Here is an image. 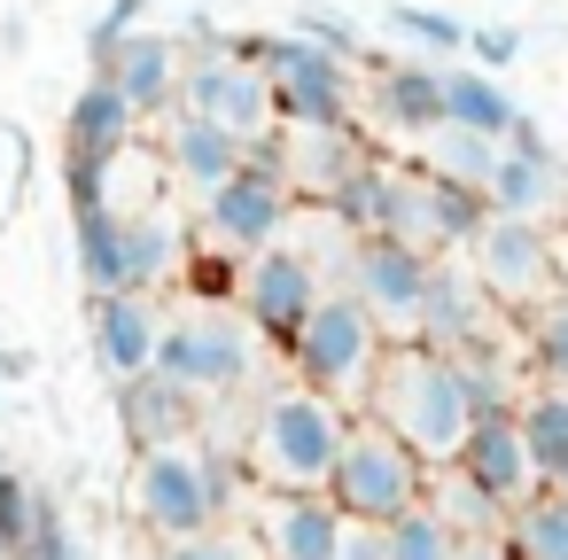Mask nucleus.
Wrapping results in <instances>:
<instances>
[{
	"instance_id": "obj_42",
	"label": "nucleus",
	"mask_w": 568,
	"mask_h": 560,
	"mask_svg": "<svg viewBox=\"0 0 568 560\" xmlns=\"http://www.w3.org/2000/svg\"><path fill=\"white\" fill-rule=\"evenodd\" d=\"M552 498H568V467H560V475H552Z\"/></svg>"
},
{
	"instance_id": "obj_39",
	"label": "nucleus",
	"mask_w": 568,
	"mask_h": 560,
	"mask_svg": "<svg viewBox=\"0 0 568 560\" xmlns=\"http://www.w3.org/2000/svg\"><path fill=\"white\" fill-rule=\"evenodd\" d=\"M133 17H141V0H118V9H110V17L94 24V40H87V48H94V63H102V55H110L118 40H133Z\"/></svg>"
},
{
	"instance_id": "obj_33",
	"label": "nucleus",
	"mask_w": 568,
	"mask_h": 560,
	"mask_svg": "<svg viewBox=\"0 0 568 560\" xmlns=\"http://www.w3.org/2000/svg\"><path fill=\"white\" fill-rule=\"evenodd\" d=\"M483 218H490V211H483L475 187H444V180H436V250H459Z\"/></svg>"
},
{
	"instance_id": "obj_6",
	"label": "nucleus",
	"mask_w": 568,
	"mask_h": 560,
	"mask_svg": "<svg viewBox=\"0 0 568 560\" xmlns=\"http://www.w3.org/2000/svg\"><path fill=\"white\" fill-rule=\"evenodd\" d=\"M242 55H250V71L265 79V94H273V110H281V118H296V125H343L351 63L320 55V48H312V40H296V32L257 40V48H242Z\"/></svg>"
},
{
	"instance_id": "obj_8",
	"label": "nucleus",
	"mask_w": 568,
	"mask_h": 560,
	"mask_svg": "<svg viewBox=\"0 0 568 560\" xmlns=\"http://www.w3.org/2000/svg\"><path fill=\"white\" fill-rule=\"evenodd\" d=\"M180 110L187 118H203V125H219V133H234L242 149H257V141H273V94H265V79L242 63V55H203V63H180Z\"/></svg>"
},
{
	"instance_id": "obj_28",
	"label": "nucleus",
	"mask_w": 568,
	"mask_h": 560,
	"mask_svg": "<svg viewBox=\"0 0 568 560\" xmlns=\"http://www.w3.org/2000/svg\"><path fill=\"white\" fill-rule=\"evenodd\" d=\"M506 552L514 560H568V498L537 490L506 513Z\"/></svg>"
},
{
	"instance_id": "obj_5",
	"label": "nucleus",
	"mask_w": 568,
	"mask_h": 560,
	"mask_svg": "<svg viewBox=\"0 0 568 560\" xmlns=\"http://www.w3.org/2000/svg\"><path fill=\"white\" fill-rule=\"evenodd\" d=\"M288 350H296V374H304V389H320V397H366V381H374V366H382V327L351 304V296H320L312 312H304V327L288 335Z\"/></svg>"
},
{
	"instance_id": "obj_29",
	"label": "nucleus",
	"mask_w": 568,
	"mask_h": 560,
	"mask_svg": "<svg viewBox=\"0 0 568 560\" xmlns=\"http://www.w3.org/2000/svg\"><path fill=\"white\" fill-rule=\"evenodd\" d=\"M490 164H498V141L459 133V125H436V133H428V180H444V187H475V195H483Z\"/></svg>"
},
{
	"instance_id": "obj_31",
	"label": "nucleus",
	"mask_w": 568,
	"mask_h": 560,
	"mask_svg": "<svg viewBox=\"0 0 568 560\" xmlns=\"http://www.w3.org/2000/svg\"><path fill=\"white\" fill-rule=\"evenodd\" d=\"M382 172H389V164H358V172L327 195L335 226H351L358 242H374V234H382Z\"/></svg>"
},
{
	"instance_id": "obj_2",
	"label": "nucleus",
	"mask_w": 568,
	"mask_h": 560,
	"mask_svg": "<svg viewBox=\"0 0 568 560\" xmlns=\"http://www.w3.org/2000/svg\"><path fill=\"white\" fill-rule=\"evenodd\" d=\"M343 436H351V413L320 389H273L265 413H257V436H250V467L273 482V490H327L335 459H343Z\"/></svg>"
},
{
	"instance_id": "obj_15",
	"label": "nucleus",
	"mask_w": 568,
	"mask_h": 560,
	"mask_svg": "<svg viewBox=\"0 0 568 560\" xmlns=\"http://www.w3.org/2000/svg\"><path fill=\"white\" fill-rule=\"evenodd\" d=\"M560 203H568V180H560V164H552L545 149H498V164H490V180H483V211H490V218L537 226V218L560 211Z\"/></svg>"
},
{
	"instance_id": "obj_3",
	"label": "nucleus",
	"mask_w": 568,
	"mask_h": 560,
	"mask_svg": "<svg viewBox=\"0 0 568 560\" xmlns=\"http://www.w3.org/2000/svg\"><path fill=\"white\" fill-rule=\"evenodd\" d=\"M226 506H234V459H226L219 444H211V451H195V444H156V451H141V467H133V513H141L156 537L187 544V537L219 529Z\"/></svg>"
},
{
	"instance_id": "obj_19",
	"label": "nucleus",
	"mask_w": 568,
	"mask_h": 560,
	"mask_svg": "<svg viewBox=\"0 0 568 560\" xmlns=\"http://www.w3.org/2000/svg\"><path fill=\"white\" fill-rule=\"evenodd\" d=\"M133 149V110L118 102L110 79H87V94L71 102V172H110Z\"/></svg>"
},
{
	"instance_id": "obj_38",
	"label": "nucleus",
	"mask_w": 568,
	"mask_h": 560,
	"mask_svg": "<svg viewBox=\"0 0 568 560\" xmlns=\"http://www.w3.org/2000/svg\"><path fill=\"white\" fill-rule=\"evenodd\" d=\"M24 560H79V544H71V529H63L55 513H40V529H32V544H24Z\"/></svg>"
},
{
	"instance_id": "obj_13",
	"label": "nucleus",
	"mask_w": 568,
	"mask_h": 560,
	"mask_svg": "<svg viewBox=\"0 0 568 560\" xmlns=\"http://www.w3.org/2000/svg\"><path fill=\"white\" fill-rule=\"evenodd\" d=\"M452 475H467L490 506H521V498H537V475H529V451H521V428H514V413L506 420H475L467 428V444H459V459H452Z\"/></svg>"
},
{
	"instance_id": "obj_17",
	"label": "nucleus",
	"mask_w": 568,
	"mask_h": 560,
	"mask_svg": "<svg viewBox=\"0 0 568 560\" xmlns=\"http://www.w3.org/2000/svg\"><path fill=\"white\" fill-rule=\"evenodd\" d=\"M156 335H164L156 296H102V304H94V350H102V366L118 374V389L156 366Z\"/></svg>"
},
{
	"instance_id": "obj_21",
	"label": "nucleus",
	"mask_w": 568,
	"mask_h": 560,
	"mask_svg": "<svg viewBox=\"0 0 568 560\" xmlns=\"http://www.w3.org/2000/svg\"><path fill=\"white\" fill-rule=\"evenodd\" d=\"M374 118H382L389 133L428 141V133L444 125V71H436V63H389V71L374 79Z\"/></svg>"
},
{
	"instance_id": "obj_23",
	"label": "nucleus",
	"mask_w": 568,
	"mask_h": 560,
	"mask_svg": "<svg viewBox=\"0 0 568 560\" xmlns=\"http://www.w3.org/2000/svg\"><path fill=\"white\" fill-rule=\"evenodd\" d=\"M444 125L483 133V141H506V133L521 125V110H514V94H506L498 79H483V71H444Z\"/></svg>"
},
{
	"instance_id": "obj_36",
	"label": "nucleus",
	"mask_w": 568,
	"mask_h": 560,
	"mask_svg": "<svg viewBox=\"0 0 568 560\" xmlns=\"http://www.w3.org/2000/svg\"><path fill=\"white\" fill-rule=\"evenodd\" d=\"M296 40H312V48H320V55H335V63H366L358 32H351L343 17H304V24H296Z\"/></svg>"
},
{
	"instance_id": "obj_7",
	"label": "nucleus",
	"mask_w": 568,
	"mask_h": 560,
	"mask_svg": "<svg viewBox=\"0 0 568 560\" xmlns=\"http://www.w3.org/2000/svg\"><path fill=\"white\" fill-rule=\"evenodd\" d=\"M149 374H164L187 397H226L250 374V327L226 319V312H187V319H172L156 335V366Z\"/></svg>"
},
{
	"instance_id": "obj_40",
	"label": "nucleus",
	"mask_w": 568,
	"mask_h": 560,
	"mask_svg": "<svg viewBox=\"0 0 568 560\" xmlns=\"http://www.w3.org/2000/svg\"><path fill=\"white\" fill-rule=\"evenodd\" d=\"M335 560H389V544H382V529H366V521H343V544H335Z\"/></svg>"
},
{
	"instance_id": "obj_1",
	"label": "nucleus",
	"mask_w": 568,
	"mask_h": 560,
	"mask_svg": "<svg viewBox=\"0 0 568 560\" xmlns=\"http://www.w3.org/2000/svg\"><path fill=\"white\" fill-rule=\"evenodd\" d=\"M366 420L389 428L420 467H452L459 444H467V405L452 389V366L436 350H420V343L382 350V366L366 381Z\"/></svg>"
},
{
	"instance_id": "obj_37",
	"label": "nucleus",
	"mask_w": 568,
	"mask_h": 560,
	"mask_svg": "<svg viewBox=\"0 0 568 560\" xmlns=\"http://www.w3.org/2000/svg\"><path fill=\"white\" fill-rule=\"evenodd\" d=\"M467 55H475V71L490 79V71H506V63L521 55V32H506V24H483V32H467Z\"/></svg>"
},
{
	"instance_id": "obj_34",
	"label": "nucleus",
	"mask_w": 568,
	"mask_h": 560,
	"mask_svg": "<svg viewBox=\"0 0 568 560\" xmlns=\"http://www.w3.org/2000/svg\"><path fill=\"white\" fill-rule=\"evenodd\" d=\"M529 366L545 374V389H568V312H545L529 327Z\"/></svg>"
},
{
	"instance_id": "obj_41",
	"label": "nucleus",
	"mask_w": 568,
	"mask_h": 560,
	"mask_svg": "<svg viewBox=\"0 0 568 560\" xmlns=\"http://www.w3.org/2000/svg\"><path fill=\"white\" fill-rule=\"evenodd\" d=\"M459 560H514L498 537H475V544H459Z\"/></svg>"
},
{
	"instance_id": "obj_11",
	"label": "nucleus",
	"mask_w": 568,
	"mask_h": 560,
	"mask_svg": "<svg viewBox=\"0 0 568 560\" xmlns=\"http://www.w3.org/2000/svg\"><path fill=\"white\" fill-rule=\"evenodd\" d=\"M296 195L281 180V164H242L226 187L203 195V226L226 242V250H273V234L288 226Z\"/></svg>"
},
{
	"instance_id": "obj_14",
	"label": "nucleus",
	"mask_w": 568,
	"mask_h": 560,
	"mask_svg": "<svg viewBox=\"0 0 568 560\" xmlns=\"http://www.w3.org/2000/svg\"><path fill=\"white\" fill-rule=\"evenodd\" d=\"M94 79H110V86H118V102H125L133 118H149V110H180V48H172V40H156V32L118 40V48L102 55V71H94Z\"/></svg>"
},
{
	"instance_id": "obj_27",
	"label": "nucleus",
	"mask_w": 568,
	"mask_h": 560,
	"mask_svg": "<svg viewBox=\"0 0 568 560\" xmlns=\"http://www.w3.org/2000/svg\"><path fill=\"white\" fill-rule=\"evenodd\" d=\"M444 366H452V389H459V405H467V428H475V420H506V413H514L506 358H490V350L475 343V350H452Z\"/></svg>"
},
{
	"instance_id": "obj_22",
	"label": "nucleus",
	"mask_w": 568,
	"mask_h": 560,
	"mask_svg": "<svg viewBox=\"0 0 568 560\" xmlns=\"http://www.w3.org/2000/svg\"><path fill=\"white\" fill-rule=\"evenodd\" d=\"M366 156H358V141L343 133V125H296V141L281 149V180H288V195L304 187V195H335L351 172H358Z\"/></svg>"
},
{
	"instance_id": "obj_12",
	"label": "nucleus",
	"mask_w": 568,
	"mask_h": 560,
	"mask_svg": "<svg viewBox=\"0 0 568 560\" xmlns=\"http://www.w3.org/2000/svg\"><path fill=\"white\" fill-rule=\"evenodd\" d=\"M312 304H320V273H312L304 250H281V242L273 250H250V265H242V312H250V327L296 335Z\"/></svg>"
},
{
	"instance_id": "obj_4",
	"label": "nucleus",
	"mask_w": 568,
	"mask_h": 560,
	"mask_svg": "<svg viewBox=\"0 0 568 560\" xmlns=\"http://www.w3.org/2000/svg\"><path fill=\"white\" fill-rule=\"evenodd\" d=\"M343 521H366V529H389L397 513H413L420 498H428V467L389 436V428H374V420H351V436H343V459H335V475H327V490H320Z\"/></svg>"
},
{
	"instance_id": "obj_24",
	"label": "nucleus",
	"mask_w": 568,
	"mask_h": 560,
	"mask_svg": "<svg viewBox=\"0 0 568 560\" xmlns=\"http://www.w3.org/2000/svg\"><path fill=\"white\" fill-rule=\"evenodd\" d=\"M125 428L141 436V451L180 444V436H195V397L172 389L164 374H141V381H125Z\"/></svg>"
},
{
	"instance_id": "obj_32",
	"label": "nucleus",
	"mask_w": 568,
	"mask_h": 560,
	"mask_svg": "<svg viewBox=\"0 0 568 560\" xmlns=\"http://www.w3.org/2000/svg\"><path fill=\"white\" fill-rule=\"evenodd\" d=\"M382 544H389V560H459V537H452L428 506L397 513V521L382 529Z\"/></svg>"
},
{
	"instance_id": "obj_30",
	"label": "nucleus",
	"mask_w": 568,
	"mask_h": 560,
	"mask_svg": "<svg viewBox=\"0 0 568 560\" xmlns=\"http://www.w3.org/2000/svg\"><path fill=\"white\" fill-rule=\"evenodd\" d=\"M389 32L413 40L420 55H459L467 48V24L444 17V9H420V0H389Z\"/></svg>"
},
{
	"instance_id": "obj_25",
	"label": "nucleus",
	"mask_w": 568,
	"mask_h": 560,
	"mask_svg": "<svg viewBox=\"0 0 568 560\" xmlns=\"http://www.w3.org/2000/svg\"><path fill=\"white\" fill-rule=\"evenodd\" d=\"M180 265V234L164 218H125V250H118V288L125 296H156V281H172Z\"/></svg>"
},
{
	"instance_id": "obj_10",
	"label": "nucleus",
	"mask_w": 568,
	"mask_h": 560,
	"mask_svg": "<svg viewBox=\"0 0 568 560\" xmlns=\"http://www.w3.org/2000/svg\"><path fill=\"white\" fill-rule=\"evenodd\" d=\"M428 273H436V257L428 250H405V242H358V257H351V304L374 319V327H405L413 335V319H420V296H428Z\"/></svg>"
},
{
	"instance_id": "obj_18",
	"label": "nucleus",
	"mask_w": 568,
	"mask_h": 560,
	"mask_svg": "<svg viewBox=\"0 0 568 560\" xmlns=\"http://www.w3.org/2000/svg\"><path fill=\"white\" fill-rule=\"evenodd\" d=\"M483 335H490L483 296H475L452 265H436V273H428V296H420V319H413V343L436 350V358H452V350H475Z\"/></svg>"
},
{
	"instance_id": "obj_16",
	"label": "nucleus",
	"mask_w": 568,
	"mask_h": 560,
	"mask_svg": "<svg viewBox=\"0 0 568 560\" xmlns=\"http://www.w3.org/2000/svg\"><path fill=\"white\" fill-rule=\"evenodd\" d=\"M343 544V513L320 490H281L257 521V552L265 560H335Z\"/></svg>"
},
{
	"instance_id": "obj_9",
	"label": "nucleus",
	"mask_w": 568,
	"mask_h": 560,
	"mask_svg": "<svg viewBox=\"0 0 568 560\" xmlns=\"http://www.w3.org/2000/svg\"><path fill=\"white\" fill-rule=\"evenodd\" d=\"M467 265H475V281H483L498 304H529V296H545V288L560 281L545 226H521V218H483V226L467 234Z\"/></svg>"
},
{
	"instance_id": "obj_35",
	"label": "nucleus",
	"mask_w": 568,
	"mask_h": 560,
	"mask_svg": "<svg viewBox=\"0 0 568 560\" xmlns=\"http://www.w3.org/2000/svg\"><path fill=\"white\" fill-rule=\"evenodd\" d=\"M164 560H265V552H257V537H250V529H203V537L172 544Z\"/></svg>"
},
{
	"instance_id": "obj_43",
	"label": "nucleus",
	"mask_w": 568,
	"mask_h": 560,
	"mask_svg": "<svg viewBox=\"0 0 568 560\" xmlns=\"http://www.w3.org/2000/svg\"><path fill=\"white\" fill-rule=\"evenodd\" d=\"M560 312H568V288H560Z\"/></svg>"
},
{
	"instance_id": "obj_20",
	"label": "nucleus",
	"mask_w": 568,
	"mask_h": 560,
	"mask_svg": "<svg viewBox=\"0 0 568 560\" xmlns=\"http://www.w3.org/2000/svg\"><path fill=\"white\" fill-rule=\"evenodd\" d=\"M164 164L187 180V187H226L242 164H250V149L234 141V133H219V125H203V118H187V110H172V125H164Z\"/></svg>"
},
{
	"instance_id": "obj_26",
	"label": "nucleus",
	"mask_w": 568,
	"mask_h": 560,
	"mask_svg": "<svg viewBox=\"0 0 568 560\" xmlns=\"http://www.w3.org/2000/svg\"><path fill=\"white\" fill-rule=\"evenodd\" d=\"M514 428H521L529 475H537V482H552V475L568 467V389H537V397L514 413Z\"/></svg>"
}]
</instances>
